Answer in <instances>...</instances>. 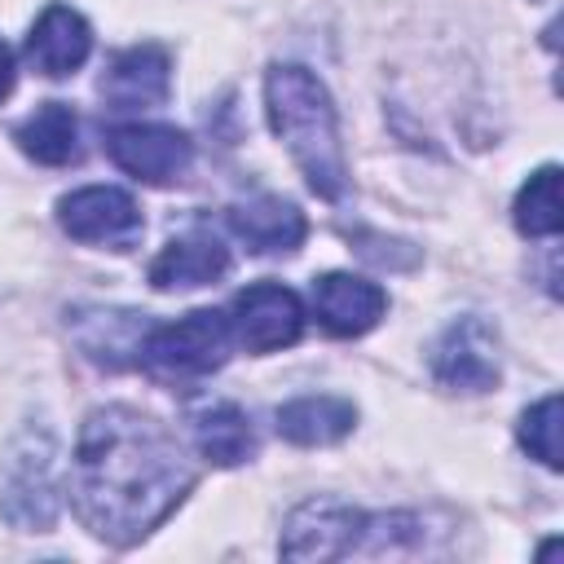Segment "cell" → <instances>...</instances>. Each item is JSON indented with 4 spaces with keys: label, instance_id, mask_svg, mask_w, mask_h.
<instances>
[{
    "label": "cell",
    "instance_id": "cell-1",
    "mask_svg": "<svg viewBox=\"0 0 564 564\" xmlns=\"http://www.w3.org/2000/svg\"><path fill=\"white\" fill-rule=\"evenodd\" d=\"M198 467L185 445L132 405L93 410L70 463V502L84 529L110 546L154 533L194 489Z\"/></svg>",
    "mask_w": 564,
    "mask_h": 564
},
{
    "label": "cell",
    "instance_id": "cell-2",
    "mask_svg": "<svg viewBox=\"0 0 564 564\" xmlns=\"http://www.w3.org/2000/svg\"><path fill=\"white\" fill-rule=\"evenodd\" d=\"M264 110H269V128L278 132V141L300 163L308 189L330 203L344 198L348 163L339 145V115H335L326 84L295 62H278L264 75Z\"/></svg>",
    "mask_w": 564,
    "mask_h": 564
},
{
    "label": "cell",
    "instance_id": "cell-3",
    "mask_svg": "<svg viewBox=\"0 0 564 564\" xmlns=\"http://www.w3.org/2000/svg\"><path fill=\"white\" fill-rule=\"evenodd\" d=\"M229 344H234L229 317L216 308H194L176 322L150 326L137 348V366L167 388H185L220 370L229 357Z\"/></svg>",
    "mask_w": 564,
    "mask_h": 564
},
{
    "label": "cell",
    "instance_id": "cell-4",
    "mask_svg": "<svg viewBox=\"0 0 564 564\" xmlns=\"http://www.w3.org/2000/svg\"><path fill=\"white\" fill-rule=\"evenodd\" d=\"M57 220L75 242L115 247V251H128L145 229L132 194L115 189V185H84V189L66 194L57 203Z\"/></svg>",
    "mask_w": 564,
    "mask_h": 564
},
{
    "label": "cell",
    "instance_id": "cell-5",
    "mask_svg": "<svg viewBox=\"0 0 564 564\" xmlns=\"http://www.w3.org/2000/svg\"><path fill=\"white\" fill-rule=\"evenodd\" d=\"M106 154L145 185H172L189 167L194 141L172 123H119L106 132Z\"/></svg>",
    "mask_w": 564,
    "mask_h": 564
},
{
    "label": "cell",
    "instance_id": "cell-6",
    "mask_svg": "<svg viewBox=\"0 0 564 564\" xmlns=\"http://www.w3.org/2000/svg\"><path fill=\"white\" fill-rule=\"evenodd\" d=\"M229 326H234V339L247 352H278V348H286V344L300 339V330H304V304L282 282H256V286H247V291L234 295Z\"/></svg>",
    "mask_w": 564,
    "mask_h": 564
},
{
    "label": "cell",
    "instance_id": "cell-7",
    "mask_svg": "<svg viewBox=\"0 0 564 564\" xmlns=\"http://www.w3.org/2000/svg\"><path fill=\"white\" fill-rule=\"evenodd\" d=\"M0 511L18 529H48L57 516V463H53V441L26 436L22 449H13L4 489H0Z\"/></svg>",
    "mask_w": 564,
    "mask_h": 564
},
{
    "label": "cell",
    "instance_id": "cell-8",
    "mask_svg": "<svg viewBox=\"0 0 564 564\" xmlns=\"http://www.w3.org/2000/svg\"><path fill=\"white\" fill-rule=\"evenodd\" d=\"M498 339L480 317H458L432 348V375L449 392H489L498 383Z\"/></svg>",
    "mask_w": 564,
    "mask_h": 564
},
{
    "label": "cell",
    "instance_id": "cell-9",
    "mask_svg": "<svg viewBox=\"0 0 564 564\" xmlns=\"http://www.w3.org/2000/svg\"><path fill=\"white\" fill-rule=\"evenodd\" d=\"M361 524H366V516L357 507H344V502H330V498L304 502L286 520L282 555L286 560H339V555L357 551Z\"/></svg>",
    "mask_w": 564,
    "mask_h": 564
},
{
    "label": "cell",
    "instance_id": "cell-10",
    "mask_svg": "<svg viewBox=\"0 0 564 564\" xmlns=\"http://www.w3.org/2000/svg\"><path fill=\"white\" fill-rule=\"evenodd\" d=\"M167 93H172V57L159 44L123 48L101 75V97L115 110H150L163 106Z\"/></svg>",
    "mask_w": 564,
    "mask_h": 564
},
{
    "label": "cell",
    "instance_id": "cell-11",
    "mask_svg": "<svg viewBox=\"0 0 564 564\" xmlns=\"http://www.w3.org/2000/svg\"><path fill=\"white\" fill-rule=\"evenodd\" d=\"M313 308H317V322L330 335L352 339V335H366L383 317L388 295L370 278H357V273H322V278H313Z\"/></svg>",
    "mask_w": 564,
    "mask_h": 564
},
{
    "label": "cell",
    "instance_id": "cell-12",
    "mask_svg": "<svg viewBox=\"0 0 564 564\" xmlns=\"http://www.w3.org/2000/svg\"><path fill=\"white\" fill-rule=\"evenodd\" d=\"M88 53H93V26L70 4H48L26 35V62L48 79L75 75L88 62Z\"/></svg>",
    "mask_w": 564,
    "mask_h": 564
},
{
    "label": "cell",
    "instance_id": "cell-13",
    "mask_svg": "<svg viewBox=\"0 0 564 564\" xmlns=\"http://www.w3.org/2000/svg\"><path fill=\"white\" fill-rule=\"evenodd\" d=\"M229 229L256 256H291L304 242L308 220L295 203H286L278 194H260V198H247V203L229 207Z\"/></svg>",
    "mask_w": 564,
    "mask_h": 564
},
{
    "label": "cell",
    "instance_id": "cell-14",
    "mask_svg": "<svg viewBox=\"0 0 564 564\" xmlns=\"http://www.w3.org/2000/svg\"><path fill=\"white\" fill-rule=\"evenodd\" d=\"M229 273V247L212 234H185L172 238L154 260H150V286L154 291H181V286H203Z\"/></svg>",
    "mask_w": 564,
    "mask_h": 564
},
{
    "label": "cell",
    "instance_id": "cell-15",
    "mask_svg": "<svg viewBox=\"0 0 564 564\" xmlns=\"http://www.w3.org/2000/svg\"><path fill=\"white\" fill-rule=\"evenodd\" d=\"M150 322H141V313H115V308H93V313H79L75 317V335H79V348L106 366V370H123L137 361V348L145 339Z\"/></svg>",
    "mask_w": 564,
    "mask_h": 564
},
{
    "label": "cell",
    "instance_id": "cell-16",
    "mask_svg": "<svg viewBox=\"0 0 564 564\" xmlns=\"http://www.w3.org/2000/svg\"><path fill=\"white\" fill-rule=\"evenodd\" d=\"M18 150L44 167H66L79 159V119L66 101H44L35 115H26L13 132Z\"/></svg>",
    "mask_w": 564,
    "mask_h": 564
},
{
    "label": "cell",
    "instance_id": "cell-17",
    "mask_svg": "<svg viewBox=\"0 0 564 564\" xmlns=\"http://www.w3.org/2000/svg\"><path fill=\"white\" fill-rule=\"evenodd\" d=\"M357 410L344 397H295L278 410V436L291 445H335L352 432Z\"/></svg>",
    "mask_w": 564,
    "mask_h": 564
},
{
    "label": "cell",
    "instance_id": "cell-18",
    "mask_svg": "<svg viewBox=\"0 0 564 564\" xmlns=\"http://www.w3.org/2000/svg\"><path fill=\"white\" fill-rule=\"evenodd\" d=\"M194 445L212 467H238L256 454V427L234 401H216L194 414Z\"/></svg>",
    "mask_w": 564,
    "mask_h": 564
},
{
    "label": "cell",
    "instance_id": "cell-19",
    "mask_svg": "<svg viewBox=\"0 0 564 564\" xmlns=\"http://www.w3.org/2000/svg\"><path fill=\"white\" fill-rule=\"evenodd\" d=\"M511 212H516V229H520L524 238H555L560 225H564V212H560V167H555V163L538 167V172L520 185Z\"/></svg>",
    "mask_w": 564,
    "mask_h": 564
},
{
    "label": "cell",
    "instance_id": "cell-20",
    "mask_svg": "<svg viewBox=\"0 0 564 564\" xmlns=\"http://www.w3.org/2000/svg\"><path fill=\"white\" fill-rule=\"evenodd\" d=\"M520 445L551 471H560V397H542L520 414Z\"/></svg>",
    "mask_w": 564,
    "mask_h": 564
},
{
    "label": "cell",
    "instance_id": "cell-21",
    "mask_svg": "<svg viewBox=\"0 0 564 564\" xmlns=\"http://www.w3.org/2000/svg\"><path fill=\"white\" fill-rule=\"evenodd\" d=\"M13 79H18V70H13V53H9V44L0 40V101L13 93Z\"/></svg>",
    "mask_w": 564,
    "mask_h": 564
}]
</instances>
